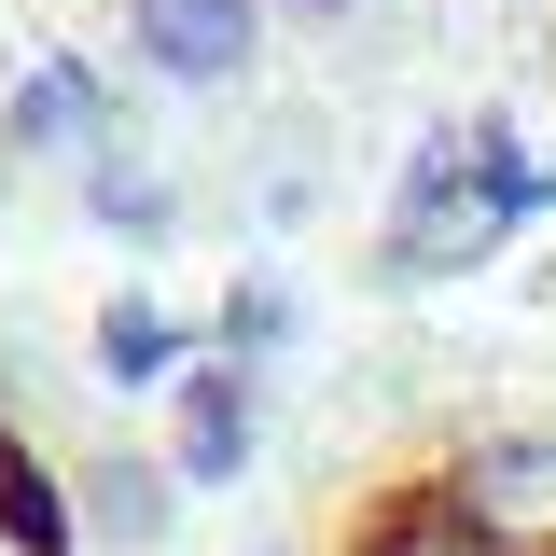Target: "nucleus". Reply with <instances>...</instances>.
Returning a JSON list of instances; mask_svg holds the SVG:
<instances>
[{
    "instance_id": "nucleus-2",
    "label": "nucleus",
    "mask_w": 556,
    "mask_h": 556,
    "mask_svg": "<svg viewBox=\"0 0 556 556\" xmlns=\"http://www.w3.org/2000/svg\"><path fill=\"white\" fill-rule=\"evenodd\" d=\"M0 556H98V501H84V459L42 417V390L0 362Z\"/></svg>"
},
{
    "instance_id": "nucleus-3",
    "label": "nucleus",
    "mask_w": 556,
    "mask_h": 556,
    "mask_svg": "<svg viewBox=\"0 0 556 556\" xmlns=\"http://www.w3.org/2000/svg\"><path fill=\"white\" fill-rule=\"evenodd\" d=\"M543 28H556V0H543Z\"/></svg>"
},
{
    "instance_id": "nucleus-1",
    "label": "nucleus",
    "mask_w": 556,
    "mask_h": 556,
    "mask_svg": "<svg viewBox=\"0 0 556 556\" xmlns=\"http://www.w3.org/2000/svg\"><path fill=\"white\" fill-rule=\"evenodd\" d=\"M292 556H556V404L543 390L390 404L306 486Z\"/></svg>"
}]
</instances>
